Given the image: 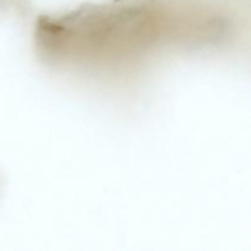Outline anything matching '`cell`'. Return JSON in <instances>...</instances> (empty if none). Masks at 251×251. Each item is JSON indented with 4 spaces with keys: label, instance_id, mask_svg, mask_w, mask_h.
Masks as SVG:
<instances>
[{
    "label": "cell",
    "instance_id": "1",
    "mask_svg": "<svg viewBox=\"0 0 251 251\" xmlns=\"http://www.w3.org/2000/svg\"><path fill=\"white\" fill-rule=\"evenodd\" d=\"M225 22L158 0H114L41 17L34 44L47 63L113 71L135 65L159 47L216 42Z\"/></svg>",
    "mask_w": 251,
    "mask_h": 251
}]
</instances>
